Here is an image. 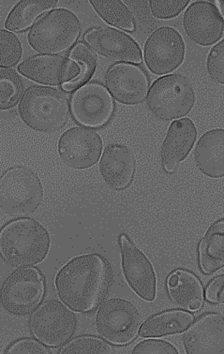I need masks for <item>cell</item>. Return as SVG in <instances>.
Here are the masks:
<instances>
[{
	"label": "cell",
	"mask_w": 224,
	"mask_h": 354,
	"mask_svg": "<svg viewBox=\"0 0 224 354\" xmlns=\"http://www.w3.org/2000/svg\"><path fill=\"white\" fill-rule=\"evenodd\" d=\"M111 269L99 254L77 256L64 264L55 277L57 297L73 313H94L109 292Z\"/></svg>",
	"instance_id": "obj_1"
},
{
	"label": "cell",
	"mask_w": 224,
	"mask_h": 354,
	"mask_svg": "<svg viewBox=\"0 0 224 354\" xmlns=\"http://www.w3.org/2000/svg\"><path fill=\"white\" fill-rule=\"evenodd\" d=\"M50 245L48 232L33 218H15L0 230V256L15 268L41 263L48 255Z\"/></svg>",
	"instance_id": "obj_2"
},
{
	"label": "cell",
	"mask_w": 224,
	"mask_h": 354,
	"mask_svg": "<svg viewBox=\"0 0 224 354\" xmlns=\"http://www.w3.org/2000/svg\"><path fill=\"white\" fill-rule=\"evenodd\" d=\"M18 110L26 125L41 132L57 131L70 118L67 97L53 87L33 86L26 89Z\"/></svg>",
	"instance_id": "obj_3"
},
{
	"label": "cell",
	"mask_w": 224,
	"mask_h": 354,
	"mask_svg": "<svg viewBox=\"0 0 224 354\" xmlns=\"http://www.w3.org/2000/svg\"><path fill=\"white\" fill-rule=\"evenodd\" d=\"M80 31L75 13L66 9L53 10L34 24L28 41L41 55H59L75 46Z\"/></svg>",
	"instance_id": "obj_4"
},
{
	"label": "cell",
	"mask_w": 224,
	"mask_h": 354,
	"mask_svg": "<svg viewBox=\"0 0 224 354\" xmlns=\"http://www.w3.org/2000/svg\"><path fill=\"white\" fill-rule=\"evenodd\" d=\"M44 201L43 185L30 169L13 167L0 177V208L10 216L35 212Z\"/></svg>",
	"instance_id": "obj_5"
},
{
	"label": "cell",
	"mask_w": 224,
	"mask_h": 354,
	"mask_svg": "<svg viewBox=\"0 0 224 354\" xmlns=\"http://www.w3.org/2000/svg\"><path fill=\"white\" fill-rule=\"evenodd\" d=\"M195 100L191 81L184 75H169L158 79L149 87L147 104L160 120L173 121L188 115Z\"/></svg>",
	"instance_id": "obj_6"
},
{
	"label": "cell",
	"mask_w": 224,
	"mask_h": 354,
	"mask_svg": "<svg viewBox=\"0 0 224 354\" xmlns=\"http://www.w3.org/2000/svg\"><path fill=\"white\" fill-rule=\"evenodd\" d=\"M46 292V279L41 272L25 266L13 271L5 280L0 290V302L13 315H30L43 302Z\"/></svg>",
	"instance_id": "obj_7"
},
{
	"label": "cell",
	"mask_w": 224,
	"mask_h": 354,
	"mask_svg": "<svg viewBox=\"0 0 224 354\" xmlns=\"http://www.w3.org/2000/svg\"><path fill=\"white\" fill-rule=\"evenodd\" d=\"M141 327V315L133 303L121 298L104 301L96 315V329L111 345L126 347L136 342Z\"/></svg>",
	"instance_id": "obj_8"
},
{
	"label": "cell",
	"mask_w": 224,
	"mask_h": 354,
	"mask_svg": "<svg viewBox=\"0 0 224 354\" xmlns=\"http://www.w3.org/2000/svg\"><path fill=\"white\" fill-rule=\"evenodd\" d=\"M28 327L39 342L48 348H60L75 335L77 321L64 304L49 300L31 313Z\"/></svg>",
	"instance_id": "obj_9"
},
{
	"label": "cell",
	"mask_w": 224,
	"mask_h": 354,
	"mask_svg": "<svg viewBox=\"0 0 224 354\" xmlns=\"http://www.w3.org/2000/svg\"><path fill=\"white\" fill-rule=\"evenodd\" d=\"M70 113L78 125L88 129H101L112 120L115 110L114 97L104 84L91 82L73 91Z\"/></svg>",
	"instance_id": "obj_10"
},
{
	"label": "cell",
	"mask_w": 224,
	"mask_h": 354,
	"mask_svg": "<svg viewBox=\"0 0 224 354\" xmlns=\"http://www.w3.org/2000/svg\"><path fill=\"white\" fill-rule=\"evenodd\" d=\"M185 57V41L172 26L158 28L144 44V63L153 75H166L174 73L180 67Z\"/></svg>",
	"instance_id": "obj_11"
},
{
	"label": "cell",
	"mask_w": 224,
	"mask_h": 354,
	"mask_svg": "<svg viewBox=\"0 0 224 354\" xmlns=\"http://www.w3.org/2000/svg\"><path fill=\"white\" fill-rule=\"evenodd\" d=\"M118 243L123 276L129 287L141 299L154 302L157 295V277L151 261L127 234H120Z\"/></svg>",
	"instance_id": "obj_12"
},
{
	"label": "cell",
	"mask_w": 224,
	"mask_h": 354,
	"mask_svg": "<svg viewBox=\"0 0 224 354\" xmlns=\"http://www.w3.org/2000/svg\"><path fill=\"white\" fill-rule=\"evenodd\" d=\"M57 147L60 158L68 167L84 170L93 167L99 161L102 141L94 129L75 127L62 134Z\"/></svg>",
	"instance_id": "obj_13"
},
{
	"label": "cell",
	"mask_w": 224,
	"mask_h": 354,
	"mask_svg": "<svg viewBox=\"0 0 224 354\" xmlns=\"http://www.w3.org/2000/svg\"><path fill=\"white\" fill-rule=\"evenodd\" d=\"M105 84L112 97L125 105L143 102L150 83L146 71L133 63L118 62L108 68Z\"/></svg>",
	"instance_id": "obj_14"
},
{
	"label": "cell",
	"mask_w": 224,
	"mask_h": 354,
	"mask_svg": "<svg viewBox=\"0 0 224 354\" xmlns=\"http://www.w3.org/2000/svg\"><path fill=\"white\" fill-rule=\"evenodd\" d=\"M86 46L108 59L118 62L141 64L143 53L141 47L128 34L113 28H94L84 35Z\"/></svg>",
	"instance_id": "obj_15"
},
{
	"label": "cell",
	"mask_w": 224,
	"mask_h": 354,
	"mask_svg": "<svg viewBox=\"0 0 224 354\" xmlns=\"http://www.w3.org/2000/svg\"><path fill=\"white\" fill-rule=\"evenodd\" d=\"M182 334L187 353H224V318L221 313L203 314Z\"/></svg>",
	"instance_id": "obj_16"
},
{
	"label": "cell",
	"mask_w": 224,
	"mask_h": 354,
	"mask_svg": "<svg viewBox=\"0 0 224 354\" xmlns=\"http://www.w3.org/2000/svg\"><path fill=\"white\" fill-rule=\"evenodd\" d=\"M183 28L195 44L213 46L223 39V15L212 2L195 1L184 13Z\"/></svg>",
	"instance_id": "obj_17"
},
{
	"label": "cell",
	"mask_w": 224,
	"mask_h": 354,
	"mask_svg": "<svg viewBox=\"0 0 224 354\" xmlns=\"http://www.w3.org/2000/svg\"><path fill=\"white\" fill-rule=\"evenodd\" d=\"M197 139V129L189 118L173 121L162 147V165L166 173L178 171L182 161L186 160L194 149Z\"/></svg>",
	"instance_id": "obj_18"
},
{
	"label": "cell",
	"mask_w": 224,
	"mask_h": 354,
	"mask_svg": "<svg viewBox=\"0 0 224 354\" xmlns=\"http://www.w3.org/2000/svg\"><path fill=\"white\" fill-rule=\"evenodd\" d=\"M100 171L105 183L112 189H127L136 173V160L133 153L126 145H108L100 161Z\"/></svg>",
	"instance_id": "obj_19"
},
{
	"label": "cell",
	"mask_w": 224,
	"mask_h": 354,
	"mask_svg": "<svg viewBox=\"0 0 224 354\" xmlns=\"http://www.w3.org/2000/svg\"><path fill=\"white\" fill-rule=\"evenodd\" d=\"M166 289L170 299L182 309L197 313L204 308L205 289L201 280L188 269L173 271L166 281Z\"/></svg>",
	"instance_id": "obj_20"
},
{
	"label": "cell",
	"mask_w": 224,
	"mask_h": 354,
	"mask_svg": "<svg viewBox=\"0 0 224 354\" xmlns=\"http://www.w3.org/2000/svg\"><path fill=\"white\" fill-rule=\"evenodd\" d=\"M197 168L210 178L224 176V131L215 129L205 132L194 150Z\"/></svg>",
	"instance_id": "obj_21"
},
{
	"label": "cell",
	"mask_w": 224,
	"mask_h": 354,
	"mask_svg": "<svg viewBox=\"0 0 224 354\" xmlns=\"http://www.w3.org/2000/svg\"><path fill=\"white\" fill-rule=\"evenodd\" d=\"M201 273L212 276L224 268V221L221 218L208 228L197 248Z\"/></svg>",
	"instance_id": "obj_22"
},
{
	"label": "cell",
	"mask_w": 224,
	"mask_h": 354,
	"mask_svg": "<svg viewBox=\"0 0 224 354\" xmlns=\"http://www.w3.org/2000/svg\"><path fill=\"white\" fill-rule=\"evenodd\" d=\"M195 319L194 313L176 308L154 314L141 324L139 335L144 338H159L182 334Z\"/></svg>",
	"instance_id": "obj_23"
},
{
	"label": "cell",
	"mask_w": 224,
	"mask_h": 354,
	"mask_svg": "<svg viewBox=\"0 0 224 354\" xmlns=\"http://www.w3.org/2000/svg\"><path fill=\"white\" fill-rule=\"evenodd\" d=\"M57 0H22L10 12L5 28L13 32H24L44 15L54 9Z\"/></svg>",
	"instance_id": "obj_24"
},
{
	"label": "cell",
	"mask_w": 224,
	"mask_h": 354,
	"mask_svg": "<svg viewBox=\"0 0 224 354\" xmlns=\"http://www.w3.org/2000/svg\"><path fill=\"white\" fill-rule=\"evenodd\" d=\"M91 4L97 15L108 25L127 31L134 32L136 23L127 6L120 0H91Z\"/></svg>",
	"instance_id": "obj_25"
},
{
	"label": "cell",
	"mask_w": 224,
	"mask_h": 354,
	"mask_svg": "<svg viewBox=\"0 0 224 354\" xmlns=\"http://www.w3.org/2000/svg\"><path fill=\"white\" fill-rule=\"evenodd\" d=\"M24 84L15 71L0 67V110H9L20 102Z\"/></svg>",
	"instance_id": "obj_26"
},
{
	"label": "cell",
	"mask_w": 224,
	"mask_h": 354,
	"mask_svg": "<svg viewBox=\"0 0 224 354\" xmlns=\"http://www.w3.org/2000/svg\"><path fill=\"white\" fill-rule=\"evenodd\" d=\"M59 354H112L113 346L105 342L104 338L95 335H79L71 338L67 343L60 347Z\"/></svg>",
	"instance_id": "obj_27"
},
{
	"label": "cell",
	"mask_w": 224,
	"mask_h": 354,
	"mask_svg": "<svg viewBox=\"0 0 224 354\" xmlns=\"http://www.w3.org/2000/svg\"><path fill=\"white\" fill-rule=\"evenodd\" d=\"M23 49L17 37L0 29V67H13L20 62Z\"/></svg>",
	"instance_id": "obj_28"
},
{
	"label": "cell",
	"mask_w": 224,
	"mask_h": 354,
	"mask_svg": "<svg viewBox=\"0 0 224 354\" xmlns=\"http://www.w3.org/2000/svg\"><path fill=\"white\" fill-rule=\"evenodd\" d=\"M189 0H151L150 10L158 19H173L188 7Z\"/></svg>",
	"instance_id": "obj_29"
},
{
	"label": "cell",
	"mask_w": 224,
	"mask_h": 354,
	"mask_svg": "<svg viewBox=\"0 0 224 354\" xmlns=\"http://www.w3.org/2000/svg\"><path fill=\"white\" fill-rule=\"evenodd\" d=\"M208 75L218 83H224V41H221L209 52L207 60Z\"/></svg>",
	"instance_id": "obj_30"
},
{
	"label": "cell",
	"mask_w": 224,
	"mask_h": 354,
	"mask_svg": "<svg viewBox=\"0 0 224 354\" xmlns=\"http://www.w3.org/2000/svg\"><path fill=\"white\" fill-rule=\"evenodd\" d=\"M12 354H52L47 346L39 342L36 338L24 337L12 342L5 351Z\"/></svg>",
	"instance_id": "obj_31"
},
{
	"label": "cell",
	"mask_w": 224,
	"mask_h": 354,
	"mask_svg": "<svg viewBox=\"0 0 224 354\" xmlns=\"http://www.w3.org/2000/svg\"><path fill=\"white\" fill-rule=\"evenodd\" d=\"M133 354H178L179 351L175 345L158 339V338L149 337V339L138 343L133 348Z\"/></svg>",
	"instance_id": "obj_32"
},
{
	"label": "cell",
	"mask_w": 224,
	"mask_h": 354,
	"mask_svg": "<svg viewBox=\"0 0 224 354\" xmlns=\"http://www.w3.org/2000/svg\"><path fill=\"white\" fill-rule=\"evenodd\" d=\"M224 274L216 276L208 282L205 290V300L215 306H223L224 304Z\"/></svg>",
	"instance_id": "obj_33"
}]
</instances>
